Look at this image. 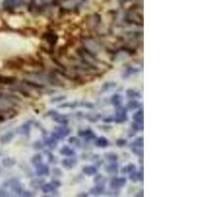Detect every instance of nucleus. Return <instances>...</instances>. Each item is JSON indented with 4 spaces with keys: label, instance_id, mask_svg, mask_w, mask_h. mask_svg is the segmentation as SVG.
Returning <instances> with one entry per match:
<instances>
[{
    "label": "nucleus",
    "instance_id": "f257e3e1",
    "mask_svg": "<svg viewBox=\"0 0 197 197\" xmlns=\"http://www.w3.org/2000/svg\"><path fill=\"white\" fill-rule=\"evenodd\" d=\"M23 5V0H3L2 6L6 11H13Z\"/></svg>",
    "mask_w": 197,
    "mask_h": 197
},
{
    "label": "nucleus",
    "instance_id": "f03ea898",
    "mask_svg": "<svg viewBox=\"0 0 197 197\" xmlns=\"http://www.w3.org/2000/svg\"><path fill=\"white\" fill-rule=\"evenodd\" d=\"M126 183V178L125 177H114L111 181V187L112 189H118L123 187Z\"/></svg>",
    "mask_w": 197,
    "mask_h": 197
},
{
    "label": "nucleus",
    "instance_id": "7ed1b4c3",
    "mask_svg": "<svg viewBox=\"0 0 197 197\" xmlns=\"http://www.w3.org/2000/svg\"><path fill=\"white\" fill-rule=\"evenodd\" d=\"M59 186H60V182H58V181H53V182L44 184L43 187H42V190L44 191V193H48V192H51V191L55 190V188L59 187Z\"/></svg>",
    "mask_w": 197,
    "mask_h": 197
},
{
    "label": "nucleus",
    "instance_id": "20e7f679",
    "mask_svg": "<svg viewBox=\"0 0 197 197\" xmlns=\"http://www.w3.org/2000/svg\"><path fill=\"white\" fill-rule=\"evenodd\" d=\"M44 38L45 39V40H46V42H48L50 45H54V44L57 43V40H58V36H57L56 34L51 33V32L44 34Z\"/></svg>",
    "mask_w": 197,
    "mask_h": 197
},
{
    "label": "nucleus",
    "instance_id": "39448f33",
    "mask_svg": "<svg viewBox=\"0 0 197 197\" xmlns=\"http://www.w3.org/2000/svg\"><path fill=\"white\" fill-rule=\"evenodd\" d=\"M61 165L65 167V169H73V167L77 165V160L76 159H71L68 158V159H64L61 161Z\"/></svg>",
    "mask_w": 197,
    "mask_h": 197
},
{
    "label": "nucleus",
    "instance_id": "423d86ee",
    "mask_svg": "<svg viewBox=\"0 0 197 197\" xmlns=\"http://www.w3.org/2000/svg\"><path fill=\"white\" fill-rule=\"evenodd\" d=\"M37 176H48L49 175V167L48 166L42 164L40 166L37 167V171H36Z\"/></svg>",
    "mask_w": 197,
    "mask_h": 197
},
{
    "label": "nucleus",
    "instance_id": "0eeeda50",
    "mask_svg": "<svg viewBox=\"0 0 197 197\" xmlns=\"http://www.w3.org/2000/svg\"><path fill=\"white\" fill-rule=\"evenodd\" d=\"M103 192H105V184H97L90 190L91 195H101Z\"/></svg>",
    "mask_w": 197,
    "mask_h": 197
},
{
    "label": "nucleus",
    "instance_id": "6e6552de",
    "mask_svg": "<svg viewBox=\"0 0 197 197\" xmlns=\"http://www.w3.org/2000/svg\"><path fill=\"white\" fill-rule=\"evenodd\" d=\"M54 132L57 133L60 137H66L68 136L69 134H70V130H69L68 128H66V127L64 126H58V127H55L54 129Z\"/></svg>",
    "mask_w": 197,
    "mask_h": 197
},
{
    "label": "nucleus",
    "instance_id": "1a4fd4ad",
    "mask_svg": "<svg viewBox=\"0 0 197 197\" xmlns=\"http://www.w3.org/2000/svg\"><path fill=\"white\" fill-rule=\"evenodd\" d=\"M13 137H14V133L13 132H11V131L6 132L5 134L0 136V143H1V144H7V143H9L11 140H12Z\"/></svg>",
    "mask_w": 197,
    "mask_h": 197
},
{
    "label": "nucleus",
    "instance_id": "9d476101",
    "mask_svg": "<svg viewBox=\"0 0 197 197\" xmlns=\"http://www.w3.org/2000/svg\"><path fill=\"white\" fill-rule=\"evenodd\" d=\"M59 153L63 156H66V157H73V156H75V151L73 149H71L70 147L68 146H64L62 147L60 149Z\"/></svg>",
    "mask_w": 197,
    "mask_h": 197
},
{
    "label": "nucleus",
    "instance_id": "9b49d317",
    "mask_svg": "<svg viewBox=\"0 0 197 197\" xmlns=\"http://www.w3.org/2000/svg\"><path fill=\"white\" fill-rule=\"evenodd\" d=\"M96 146L98 148H107L108 146V141L106 137H98L96 140Z\"/></svg>",
    "mask_w": 197,
    "mask_h": 197
},
{
    "label": "nucleus",
    "instance_id": "f8f14e48",
    "mask_svg": "<svg viewBox=\"0 0 197 197\" xmlns=\"http://www.w3.org/2000/svg\"><path fill=\"white\" fill-rule=\"evenodd\" d=\"M30 130H31L30 123H24L23 125H21V127H19L18 132L20 133V134H22V135L28 136L29 134H30Z\"/></svg>",
    "mask_w": 197,
    "mask_h": 197
},
{
    "label": "nucleus",
    "instance_id": "ddd939ff",
    "mask_svg": "<svg viewBox=\"0 0 197 197\" xmlns=\"http://www.w3.org/2000/svg\"><path fill=\"white\" fill-rule=\"evenodd\" d=\"M97 167L94 166H86L83 167V172L87 176H94L97 173Z\"/></svg>",
    "mask_w": 197,
    "mask_h": 197
},
{
    "label": "nucleus",
    "instance_id": "4468645a",
    "mask_svg": "<svg viewBox=\"0 0 197 197\" xmlns=\"http://www.w3.org/2000/svg\"><path fill=\"white\" fill-rule=\"evenodd\" d=\"M43 162H44V159H43V156L40 155V154H37V155H34V157L32 158V165L34 167H39L43 164Z\"/></svg>",
    "mask_w": 197,
    "mask_h": 197
},
{
    "label": "nucleus",
    "instance_id": "2eb2a0df",
    "mask_svg": "<svg viewBox=\"0 0 197 197\" xmlns=\"http://www.w3.org/2000/svg\"><path fill=\"white\" fill-rule=\"evenodd\" d=\"M112 103L114 107H119L122 105V97L118 94H115L112 98Z\"/></svg>",
    "mask_w": 197,
    "mask_h": 197
},
{
    "label": "nucleus",
    "instance_id": "dca6fc26",
    "mask_svg": "<svg viewBox=\"0 0 197 197\" xmlns=\"http://www.w3.org/2000/svg\"><path fill=\"white\" fill-rule=\"evenodd\" d=\"M44 143L48 145V146L50 148V149H55L56 148V145H57V142L54 138L53 137H45L44 138Z\"/></svg>",
    "mask_w": 197,
    "mask_h": 197
},
{
    "label": "nucleus",
    "instance_id": "f3484780",
    "mask_svg": "<svg viewBox=\"0 0 197 197\" xmlns=\"http://www.w3.org/2000/svg\"><path fill=\"white\" fill-rule=\"evenodd\" d=\"M106 171L109 173H114L118 172V166L115 162H111V164L106 167Z\"/></svg>",
    "mask_w": 197,
    "mask_h": 197
},
{
    "label": "nucleus",
    "instance_id": "a211bd4d",
    "mask_svg": "<svg viewBox=\"0 0 197 197\" xmlns=\"http://www.w3.org/2000/svg\"><path fill=\"white\" fill-rule=\"evenodd\" d=\"M93 23V24L91 25V27H95V26H97L98 23L101 22V17H100V15L98 14H93L91 17H90V19L88 20V23Z\"/></svg>",
    "mask_w": 197,
    "mask_h": 197
},
{
    "label": "nucleus",
    "instance_id": "6ab92c4d",
    "mask_svg": "<svg viewBox=\"0 0 197 197\" xmlns=\"http://www.w3.org/2000/svg\"><path fill=\"white\" fill-rule=\"evenodd\" d=\"M139 70L138 69H135V68H133V67H127L125 69V71L123 72V76L122 78L125 79V78H129L132 74H134V73H138Z\"/></svg>",
    "mask_w": 197,
    "mask_h": 197
},
{
    "label": "nucleus",
    "instance_id": "aec40b11",
    "mask_svg": "<svg viewBox=\"0 0 197 197\" xmlns=\"http://www.w3.org/2000/svg\"><path fill=\"white\" fill-rule=\"evenodd\" d=\"M53 119L56 121V122H58L60 124H67L68 123V119L66 118L65 115H61L59 113H57L56 115H54L53 117Z\"/></svg>",
    "mask_w": 197,
    "mask_h": 197
},
{
    "label": "nucleus",
    "instance_id": "412c9836",
    "mask_svg": "<svg viewBox=\"0 0 197 197\" xmlns=\"http://www.w3.org/2000/svg\"><path fill=\"white\" fill-rule=\"evenodd\" d=\"M115 87H117V84H115L114 82H107V83H105L103 85L102 92H108V91L114 89Z\"/></svg>",
    "mask_w": 197,
    "mask_h": 197
},
{
    "label": "nucleus",
    "instance_id": "4be33fe9",
    "mask_svg": "<svg viewBox=\"0 0 197 197\" xmlns=\"http://www.w3.org/2000/svg\"><path fill=\"white\" fill-rule=\"evenodd\" d=\"M126 95L128 98H140L141 97V94L139 93L138 91H135V90H132V89H129L126 91Z\"/></svg>",
    "mask_w": 197,
    "mask_h": 197
},
{
    "label": "nucleus",
    "instance_id": "5701e85b",
    "mask_svg": "<svg viewBox=\"0 0 197 197\" xmlns=\"http://www.w3.org/2000/svg\"><path fill=\"white\" fill-rule=\"evenodd\" d=\"M135 170H136V166L133 165V164H129V165H127V166L122 167L121 172L122 173H130L132 172H135Z\"/></svg>",
    "mask_w": 197,
    "mask_h": 197
},
{
    "label": "nucleus",
    "instance_id": "b1692460",
    "mask_svg": "<svg viewBox=\"0 0 197 197\" xmlns=\"http://www.w3.org/2000/svg\"><path fill=\"white\" fill-rule=\"evenodd\" d=\"M132 148H136V149H143V138L139 137L136 140L131 144Z\"/></svg>",
    "mask_w": 197,
    "mask_h": 197
},
{
    "label": "nucleus",
    "instance_id": "393cba45",
    "mask_svg": "<svg viewBox=\"0 0 197 197\" xmlns=\"http://www.w3.org/2000/svg\"><path fill=\"white\" fill-rule=\"evenodd\" d=\"M15 82H16V78L5 77V76L0 77V83H2V84H14Z\"/></svg>",
    "mask_w": 197,
    "mask_h": 197
},
{
    "label": "nucleus",
    "instance_id": "a878e982",
    "mask_svg": "<svg viewBox=\"0 0 197 197\" xmlns=\"http://www.w3.org/2000/svg\"><path fill=\"white\" fill-rule=\"evenodd\" d=\"M2 165L7 167H13L14 165H16V161L12 158H5L2 161Z\"/></svg>",
    "mask_w": 197,
    "mask_h": 197
},
{
    "label": "nucleus",
    "instance_id": "bb28decb",
    "mask_svg": "<svg viewBox=\"0 0 197 197\" xmlns=\"http://www.w3.org/2000/svg\"><path fill=\"white\" fill-rule=\"evenodd\" d=\"M25 84H27L28 86H30V87H33V88H38V89H42L44 88V85L42 84H39V83H36V82H33V81H29V80H24L23 81Z\"/></svg>",
    "mask_w": 197,
    "mask_h": 197
},
{
    "label": "nucleus",
    "instance_id": "cd10ccee",
    "mask_svg": "<svg viewBox=\"0 0 197 197\" xmlns=\"http://www.w3.org/2000/svg\"><path fill=\"white\" fill-rule=\"evenodd\" d=\"M140 107V103H139L137 101H130L128 103H127V108L129 109V111H133V109H136Z\"/></svg>",
    "mask_w": 197,
    "mask_h": 197
},
{
    "label": "nucleus",
    "instance_id": "c85d7f7f",
    "mask_svg": "<svg viewBox=\"0 0 197 197\" xmlns=\"http://www.w3.org/2000/svg\"><path fill=\"white\" fill-rule=\"evenodd\" d=\"M133 119H134L136 122L143 123V112L140 111V112H136L135 114H133Z\"/></svg>",
    "mask_w": 197,
    "mask_h": 197
},
{
    "label": "nucleus",
    "instance_id": "c756f323",
    "mask_svg": "<svg viewBox=\"0 0 197 197\" xmlns=\"http://www.w3.org/2000/svg\"><path fill=\"white\" fill-rule=\"evenodd\" d=\"M79 105L78 102H73V103H63V105H60L59 108H75Z\"/></svg>",
    "mask_w": 197,
    "mask_h": 197
},
{
    "label": "nucleus",
    "instance_id": "7c9ffc66",
    "mask_svg": "<svg viewBox=\"0 0 197 197\" xmlns=\"http://www.w3.org/2000/svg\"><path fill=\"white\" fill-rule=\"evenodd\" d=\"M105 157H106V159L108 160L109 162H117V159H118V157H117V156L115 155L114 153H107Z\"/></svg>",
    "mask_w": 197,
    "mask_h": 197
},
{
    "label": "nucleus",
    "instance_id": "2f4dec72",
    "mask_svg": "<svg viewBox=\"0 0 197 197\" xmlns=\"http://www.w3.org/2000/svg\"><path fill=\"white\" fill-rule=\"evenodd\" d=\"M86 118L87 119H89L90 121H92V122H95V121L98 120L101 118V115L100 114H88V115H86Z\"/></svg>",
    "mask_w": 197,
    "mask_h": 197
},
{
    "label": "nucleus",
    "instance_id": "473e14b6",
    "mask_svg": "<svg viewBox=\"0 0 197 197\" xmlns=\"http://www.w3.org/2000/svg\"><path fill=\"white\" fill-rule=\"evenodd\" d=\"M94 181H95L97 184H105L106 181H107V178L103 177V176H98L94 179Z\"/></svg>",
    "mask_w": 197,
    "mask_h": 197
},
{
    "label": "nucleus",
    "instance_id": "72a5a7b5",
    "mask_svg": "<svg viewBox=\"0 0 197 197\" xmlns=\"http://www.w3.org/2000/svg\"><path fill=\"white\" fill-rule=\"evenodd\" d=\"M34 148L36 150H42L44 148V145L40 141H37V142H34Z\"/></svg>",
    "mask_w": 197,
    "mask_h": 197
},
{
    "label": "nucleus",
    "instance_id": "f704fd0d",
    "mask_svg": "<svg viewBox=\"0 0 197 197\" xmlns=\"http://www.w3.org/2000/svg\"><path fill=\"white\" fill-rule=\"evenodd\" d=\"M79 105L83 106L84 108H94V105L89 102H83V103H80Z\"/></svg>",
    "mask_w": 197,
    "mask_h": 197
},
{
    "label": "nucleus",
    "instance_id": "c9c22d12",
    "mask_svg": "<svg viewBox=\"0 0 197 197\" xmlns=\"http://www.w3.org/2000/svg\"><path fill=\"white\" fill-rule=\"evenodd\" d=\"M117 144L118 147H124L127 144V142H126V140H124V139H118V140L117 141Z\"/></svg>",
    "mask_w": 197,
    "mask_h": 197
},
{
    "label": "nucleus",
    "instance_id": "e433bc0d",
    "mask_svg": "<svg viewBox=\"0 0 197 197\" xmlns=\"http://www.w3.org/2000/svg\"><path fill=\"white\" fill-rule=\"evenodd\" d=\"M130 181H138V178H137V172H130Z\"/></svg>",
    "mask_w": 197,
    "mask_h": 197
},
{
    "label": "nucleus",
    "instance_id": "4c0bfd02",
    "mask_svg": "<svg viewBox=\"0 0 197 197\" xmlns=\"http://www.w3.org/2000/svg\"><path fill=\"white\" fill-rule=\"evenodd\" d=\"M63 100H65V97L64 96H61V97H57L54 98L53 100H51V103H57V102H61Z\"/></svg>",
    "mask_w": 197,
    "mask_h": 197
},
{
    "label": "nucleus",
    "instance_id": "58836bf2",
    "mask_svg": "<svg viewBox=\"0 0 197 197\" xmlns=\"http://www.w3.org/2000/svg\"><path fill=\"white\" fill-rule=\"evenodd\" d=\"M34 194L31 193V192H29V191H22V192L20 193V196H33Z\"/></svg>",
    "mask_w": 197,
    "mask_h": 197
},
{
    "label": "nucleus",
    "instance_id": "ea45409f",
    "mask_svg": "<svg viewBox=\"0 0 197 197\" xmlns=\"http://www.w3.org/2000/svg\"><path fill=\"white\" fill-rule=\"evenodd\" d=\"M42 2L45 5H50L55 2V0H42Z\"/></svg>",
    "mask_w": 197,
    "mask_h": 197
},
{
    "label": "nucleus",
    "instance_id": "a19ab883",
    "mask_svg": "<svg viewBox=\"0 0 197 197\" xmlns=\"http://www.w3.org/2000/svg\"><path fill=\"white\" fill-rule=\"evenodd\" d=\"M33 2H34V0H23V3L27 4L28 6H29V5H31Z\"/></svg>",
    "mask_w": 197,
    "mask_h": 197
},
{
    "label": "nucleus",
    "instance_id": "79ce46f5",
    "mask_svg": "<svg viewBox=\"0 0 197 197\" xmlns=\"http://www.w3.org/2000/svg\"><path fill=\"white\" fill-rule=\"evenodd\" d=\"M0 196H9L8 192L5 190H0Z\"/></svg>",
    "mask_w": 197,
    "mask_h": 197
},
{
    "label": "nucleus",
    "instance_id": "37998d69",
    "mask_svg": "<svg viewBox=\"0 0 197 197\" xmlns=\"http://www.w3.org/2000/svg\"><path fill=\"white\" fill-rule=\"evenodd\" d=\"M78 196H88V194L82 192V193H79V194H78Z\"/></svg>",
    "mask_w": 197,
    "mask_h": 197
}]
</instances>
